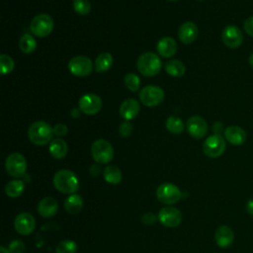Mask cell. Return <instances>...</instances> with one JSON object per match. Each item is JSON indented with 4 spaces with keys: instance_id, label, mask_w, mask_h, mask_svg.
Returning a JSON list of instances; mask_svg holds the SVG:
<instances>
[{
    "instance_id": "obj_1",
    "label": "cell",
    "mask_w": 253,
    "mask_h": 253,
    "mask_svg": "<svg viewBox=\"0 0 253 253\" xmlns=\"http://www.w3.org/2000/svg\"><path fill=\"white\" fill-rule=\"evenodd\" d=\"M54 188L62 193L71 195L77 192L79 188V180L74 172L68 169H61L57 171L52 179Z\"/></svg>"
},
{
    "instance_id": "obj_2",
    "label": "cell",
    "mask_w": 253,
    "mask_h": 253,
    "mask_svg": "<svg viewBox=\"0 0 253 253\" xmlns=\"http://www.w3.org/2000/svg\"><path fill=\"white\" fill-rule=\"evenodd\" d=\"M53 134V128L43 121L33 123L28 129L29 139L36 145H45L51 142Z\"/></svg>"
},
{
    "instance_id": "obj_3",
    "label": "cell",
    "mask_w": 253,
    "mask_h": 253,
    "mask_svg": "<svg viewBox=\"0 0 253 253\" xmlns=\"http://www.w3.org/2000/svg\"><path fill=\"white\" fill-rule=\"evenodd\" d=\"M136 66L140 74L146 77H152L158 74L161 70L162 61L156 53L146 51L139 55Z\"/></svg>"
},
{
    "instance_id": "obj_4",
    "label": "cell",
    "mask_w": 253,
    "mask_h": 253,
    "mask_svg": "<svg viewBox=\"0 0 253 253\" xmlns=\"http://www.w3.org/2000/svg\"><path fill=\"white\" fill-rule=\"evenodd\" d=\"M91 154L95 162L99 164H107L113 159L114 149L108 140L99 138L92 143Z\"/></svg>"
},
{
    "instance_id": "obj_5",
    "label": "cell",
    "mask_w": 253,
    "mask_h": 253,
    "mask_svg": "<svg viewBox=\"0 0 253 253\" xmlns=\"http://www.w3.org/2000/svg\"><path fill=\"white\" fill-rule=\"evenodd\" d=\"M54 22L47 14H39L33 18L30 24L32 34L39 38L47 37L53 30Z\"/></svg>"
},
{
    "instance_id": "obj_6",
    "label": "cell",
    "mask_w": 253,
    "mask_h": 253,
    "mask_svg": "<svg viewBox=\"0 0 253 253\" xmlns=\"http://www.w3.org/2000/svg\"><path fill=\"white\" fill-rule=\"evenodd\" d=\"M5 169L11 177H23L27 171L26 158L19 152H13L9 154L5 160Z\"/></svg>"
},
{
    "instance_id": "obj_7",
    "label": "cell",
    "mask_w": 253,
    "mask_h": 253,
    "mask_svg": "<svg viewBox=\"0 0 253 253\" xmlns=\"http://www.w3.org/2000/svg\"><path fill=\"white\" fill-rule=\"evenodd\" d=\"M225 139L219 133L210 135L203 143V152L210 158H217L221 156L225 151Z\"/></svg>"
},
{
    "instance_id": "obj_8",
    "label": "cell",
    "mask_w": 253,
    "mask_h": 253,
    "mask_svg": "<svg viewBox=\"0 0 253 253\" xmlns=\"http://www.w3.org/2000/svg\"><path fill=\"white\" fill-rule=\"evenodd\" d=\"M139 100L146 107H156L162 103L165 97L163 89L155 85H147L139 91Z\"/></svg>"
},
{
    "instance_id": "obj_9",
    "label": "cell",
    "mask_w": 253,
    "mask_h": 253,
    "mask_svg": "<svg viewBox=\"0 0 253 253\" xmlns=\"http://www.w3.org/2000/svg\"><path fill=\"white\" fill-rule=\"evenodd\" d=\"M157 200L164 205H174L182 198L181 190L172 183H163L156 189Z\"/></svg>"
},
{
    "instance_id": "obj_10",
    "label": "cell",
    "mask_w": 253,
    "mask_h": 253,
    "mask_svg": "<svg viewBox=\"0 0 253 253\" xmlns=\"http://www.w3.org/2000/svg\"><path fill=\"white\" fill-rule=\"evenodd\" d=\"M69 72L77 77H85L92 73V60L84 55H77L71 58L68 62Z\"/></svg>"
},
{
    "instance_id": "obj_11",
    "label": "cell",
    "mask_w": 253,
    "mask_h": 253,
    "mask_svg": "<svg viewBox=\"0 0 253 253\" xmlns=\"http://www.w3.org/2000/svg\"><path fill=\"white\" fill-rule=\"evenodd\" d=\"M157 217L162 225L170 228L178 226L182 221L181 211L172 206H166L162 208L159 211Z\"/></svg>"
},
{
    "instance_id": "obj_12",
    "label": "cell",
    "mask_w": 253,
    "mask_h": 253,
    "mask_svg": "<svg viewBox=\"0 0 253 253\" xmlns=\"http://www.w3.org/2000/svg\"><path fill=\"white\" fill-rule=\"evenodd\" d=\"M79 110L85 115L93 116L99 113L102 109L101 98L93 93H88L83 95L78 102Z\"/></svg>"
},
{
    "instance_id": "obj_13",
    "label": "cell",
    "mask_w": 253,
    "mask_h": 253,
    "mask_svg": "<svg viewBox=\"0 0 253 253\" xmlns=\"http://www.w3.org/2000/svg\"><path fill=\"white\" fill-rule=\"evenodd\" d=\"M221 40L227 47L237 48L242 44L243 34L237 26L228 25L221 33Z\"/></svg>"
},
{
    "instance_id": "obj_14",
    "label": "cell",
    "mask_w": 253,
    "mask_h": 253,
    "mask_svg": "<svg viewBox=\"0 0 253 253\" xmlns=\"http://www.w3.org/2000/svg\"><path fill=\"white\" fill-rule=\"evenodd\" d=\"M186 127L189 134L196 139L205 137L208 132V124L206 120L200 116H192L189 118L186 123Z\"/></svg>"
},
{
    "instance_id": "obj_15",
    "label": "cell",
    "mask_w": 253,
    "mask_h": 253,
    "mask_svg": "<svg viewBox=\"0 0 253 253\" xmlns=\"http://www.w3.org/2000/svg\"><path fill=\"white\" fill-rule=\"evenodd\" d=\"M36 227L35 217L30 212H20L14 220V228L21 235L31 234Z\"/></svg>"
},
{
    "instance_id": "obj_16",
    "label": "cell",
    "mask_w": 253,
    "mask_h": 253,
    "mask_svg": "<svg viewBox=\"0 0 253 253\" xmlns=\"http://www.w3.org/2000/svg\"><path fill=\"white\" fill-rule=\"evenodd\" d=\"M199 30L195 23L193 22H185L183 23L178 31V37L179 40L184 44H190L192 43L198 37Z\"/></svg>"
},
{
    "instance_id": "obj_17",
    "label": "cell",
    "mask_w": 253,
    "mask_h": 253,
    "mask_svg": "<svg viewBox=\"0 0 253 253\" xmlns=\"http://www.w3.org/2000/svg\"><path fill=\"white\" fill-rule=\"evenodd\" d=\"M214 240L218 247L227 248L234 240L233 230L228 225H220L217 227L214 233Z\"/></svg>"
},
{
    "instance_id": "obj_18",
    "label": "cell",
    "mask_w": 253,
    "mask_h": 253,
    "mask_svg": "<svg viewBox=\"0 0 253 253\" xmlns=\"http://www.w3.org/2000/svg\"><path fill=\"white\" fill-rule=\"evenodd\" d=\"M224 137L233 145H242L246 141L247 133L238 126H230L224 129Z\"/></svg>"
},
{
    "instance_id": "obj_19",
    "label": "cell",
    "mask_w": 253,
    "mask_h": 253,
    "mask_svg": "<svg viewBox=\"0 0 253 253\" xmlns=\"http://www.w3.org/2000/svg\"><path fill=\"white\" fill-rule=\"evenodd\" d=\"M139 110H140L139 103L136 100H134L132 98H129V99L125 100L121 104L119 112H120V115L126 121H130L138 115Z\"/></svg>"
},
{
    "instance_id": "obj_20",
    "label": "cell",
    "mask_w": 253,
    "mask_h": 253,
    "mask_svg": "<svg viewBox=\"0 0 253 253\" xmlns=\"http://www.w3.org/2000/svg\"><path fill=\"white\" fill-rule=\"evenodd\" d=\"M58 205L54 198L44 197L42 198L38 205V211L42 217H51L57 212Z\"/></svg>"
},
{
    "instance_id": "obj_21",
    "label": "cell",
    "mask_w": 253,
    "mask_h": 253,
    "mask_svg": "<svg viewBox=\"0 0 253 253\" xmlns=\"http://www.w3.org/2000/svg\"><path fill=\"white\" fill-rule=\"evenodd\" d=\"M156 49L162 57H172L177 51V43L171 37H164L157 42Z\"/></svg>"
},
{
    "instance_id": "obj_22",
    "label": "cell",
    "mask_w": 253,
    "mask_h": 253,
    "mask_svg": "<svg viewBox=\"0 0 253 253\" xmlns=\"http://www.w3.org/2000/svg\"><path fill=\"white\" fill-rule=\"evenodd\" d=\"M50 155L55 159H62L68 151L67 143L62 138H54L51 140L48 147Z\"/></svg>"
},
{
    "instance_id": "obj_23",
    "label": "cell",
    "mask_w": 253,
    "mask_h": 253,
    "mask_svg": "<svg viewBox=\"0 0 253 253\" xmlns=\"http://www.w3.org/2000/svg\"><path fill=\"white\" fill-rule=\"evenodd\" d=\"M83 208V199L80 195L71 194L64 201V209L70 214L78 213Z\"/></svg>"
},
{
    "instance_id": "obj_24",
    "label": "cell",
    "mask_w": 253,
    "mask_h": 253,
    "mask_svg": "<svg viewBox=\"0 0 253 253\" xmlns=\"http://www.w3.org/2000/svg\"><path fill=\"white\" fill-rule=\"evenodd\" d=\"M165 71L172 77H181L186 71L185 64L179 59H169L165 63Z\"/></svg>"
},
{
    "instance_id": "obj_25",
    "label": "cell",
    "mask_w": 253,
    "mask_h": 253,
    "mask_svg": "<svg viewBox=\"0 0 253 253\" xmlns=\"http://www.w3.org/2000/svg\"><path fill=\"white\" fill-rule=\"evenodd\" d=\"M25 190V184L22 180H11L5 186V194L10 198L20 197Z\"/></svg>"
},
{
    "instance_id": "obj_26",
    "label": "cell",
    "mask_w": 253,
    "mask_h": 253,
    "mask_svg": "<svg viewBox=\"0 0 253 253\" xmlns=\"http://www.w3.org/2000/svg\"><path fill=\"white\" fill-rule=\"evenodd\" d=\"M113 64V56L110 52H102L95 59V70L99 73L105 72L111 68Z\"/></svg>"
},
{
    "instance_id": "obj_27",
    "label": "cell",
    "mask_w": 253,
    "mask_h": 253,
    "mask_svg": "<svg viewBox=\"0 0 253 253\" xmlns=\"http://www.w3.org/2000/svg\"><path fill=\"white\" fill-rule=\"evenodd\" d=\"M104 179L109 184H119L122 181V171L116 165H108L103 171Z\"/></svg>"
},
{
    "instance_id": "obj_28",
    "label": "cell",
    "mask_w": 253,
    "mask_h": 253,
    "mask_svg": "<svg viewBox=\"0 0 253 253\" xmlns=\"http://www.w3.org/2000/svg\"><path fill=\"white\" fill-rule=\"evenodd\" d=\"M19 47L23 53L29 54L35 51L37 47V42L33 36L25 34L21 37L19 41Z\"/></svg>"
},
{
    "instance_id": "obj_29",
    "label": "cell",
    "mask_w": 253,
    "mask_h": 253,
    "mask_svg": "<svg viewBox=\"0 0 253 253\" xmlns=\"http://www.w3.org/2000/svg\"><path fill=\"white\" fill-rule=\"evenodd\" d=\"M165 126L169 132L175 134L181 133L184 130V124L182 120L176 116L168 117L165 123Z\"/></svg>"
},
{
    "instance_id": "obj_30",
    "label": "cell",
    "mask_w": 253,
    "mask_h": 253,
    "mask_svg": "<svg viewBox=\"0 0 253 253\" xmlns=\"http://www.w3.org/2000/svg\"><path fill=\"white\" fill-rule=\"evenodd\" d=\"M77 249V244L73 240H62L57 244L55 253H76Z\"/></svg>"
},
{
    "instance_id": "obj_31",
    "label": "cell",
    "mask_w": 253,
    "mask_h": 253,
    "mask_svg": "<svg viewBox=\"0 0 253 253\" xmlns=\"http://www.w3.org/2000/svg\"><path fill=\"white\" fill-rule=\"evenodd\" d=\"M125 85L129 91L135 92L140 87V78L135 73H127L125 76Z\"/></svg>"
},
{
    "instance_id": "obj_32",
    "label": "cell",
    "mask_w": 253,
    "mask_h": 253,
    "mask_svg": "<svg viewBox=\"0 0 253 253\" xmlns=\"http://www.w3.org/2000/svg\"><path fill=\"white\" fill-rule=\"evenodd\" d=\"M15 66L14 60L11 56L7 54H1L0 56V69H1V74L6 75L9 74L10 72L13 71Z\"/></svg>"
},
{
    "instance_id": "obj_33",
    "label": "cell",
    "mask_w": 253,
    "mask_h": 253,
    "mask_svg": "<svg viewBox=\"0 0 253 253\" xmlns=\"http://www.w3.org/2000/svg\"><path fill=\"white\" fill-rule=\"evenodd\" d=\"M73 8L79 15H88L91 10V4L89 0H74Z\"/></svg>"
},
{
    "instance_id": "obj_34",
    "label": "cell",
    "mask_w": 253,
    "mask_h": 253,
    "mask_svg": "<svg viewBox=\"0 0 253 253\" xmlns=\"http://www.w3.org/2000/svg\"><path fill=\"white\" fill-rule=\"evenodd\" d=\"M132 132V125L128 121H125L121 123L119 126V133L123 137H127Z\"/></svg>"
},
{
    "instance_id": "obj_35",
    "label": "cell",
    "mask_w": 253,
    "mask_h": 253,
    "mask_svg": "<svg viewBox=\"0 0 253 253\" xmlns=\"http://www.w3.org/2000/svg\"><path fill=\"white\" fill-rule=\"evenodd\" d=\"M8 249L11 253H23L25 250V244L21 240H13L9 244Z\"/></svg>"
},
{
    "instance_id": "obj_36",
    "label": "cell",
    "mask_w": 253,
    "mask_h": 253,
    "mask_svg": "<svg viewBox=\"0 0 253 253\" xmlns=\"http://www.w3.org/2000/svg\"><path fill=\"white\" fill-rule=\"evenodd\" d=\"M52 128H53V133L55 135H57V136H63L68 131L67 126L65 125H63V124H57Z\"/></svg>"
},
{
    "instance_id": "obj_37",
    "label": "cell",
    "mask_w": 253,
    "mask_h": 253,
    "mask_svg": "<svg viewBox=\"0 0 253 253\" xmlns=\"http://www.w3.org/2000/svg\"><path fill=\"white\" fill-rule=\"evenodd\" d=\"M156 219H158V217H157L155 214H153L152 212H146V213H144V214L142 215V217H141L142 222H143L144 224H146V225H150V224L155 223Z\"/></svg>"
},
{
    "instance_id": "obj_38",
    "label": "cell",
    "mask_w": 253,
    "mask_h": 253,
    "mask_svg": "<svg viewBox=\"0 0 253 253\" xmlns=\"http://www.w3.org/2000/svg\"><path fill=\"white\" fill-rule=\"evenodd\" d=\"M243 28H244V31L246 32L247 35H249L250 37H253V16L247 18L244 21Z\"/></svg>"
},
{
    "instance_id": "obj_39",
    "label": "cell",
    "mask_w": 253,
    "mask_h": 253,
    "mask_svg": "<svg viewBox=\"0 0 253 253\" xmlns=\"http://www.w3.org/2000/svg\"><path fill=\"white\" fill-rule=\"evenodd\" d=\"M100 171H101V168H100V166H99L98 164H93V165L90 167V173H91L92 176H97V175H99Z\"/></svg>"
},
{
    "instance_id": "obj_40",
    "label": "cell",
    "mask_w": 253,
    "mask_h": 253,
    "mask_svg": "<svg viewBox=\"0 0 253 253\" xmlns=\"http://www.w3.org/2000/svg\"><path fill=\"white\" fill-rule=\"evenodd\" d=\"M246 211L247 212L253 216V198H251L250 200L247 201L246 203Z\"/></svg>"
},
{
    "instance_id": "obj_41",
    "label": "cell",
    "mask_w": 253,
    "mask_h": 253,
    "mask_svg": "<svg viewBox=\"0 0 253 253\" xmlns=\"http://www.w3.org/2000/svg\"><path fill=\"white\" fill-rule=\"evenodd\" d=\"M70 114H71V117H73V118H78V117L80 116V110H79V108H78V109H73Z\"/></svg>"
},
{
    "instance_id": "obj_42",
    "label": "cell",
    "mask_w": 253,
    "mask_h": 253,
    "mask_svg": "<svg viewBox=\"0 0 253 253\" xmlns=\"http://www.w3.org/2000/svg\"><path fill=\"white\" fill-rule=\"evenodd\" d=\"M0 253H11V252H10V250L8 248H6L4 246H1L0 247Z\"/></svg>"
},
{
    "instance_id": "obj_43",
    "label": "cell",
    "mask_w": 253,
    "mask_h": 253,
    "mask_svg": "<svg viewBox=\"0 0 253 253\" xmlns=\"http://www.w3.org/2000/svg\"><path fill=\"white\" fill-rule=\"evenodd\" d=\"M248 62H249V64H250V66L253 68V53L250 54V56H249V58H248Z\"/></svg>"
},
{
    "instance_id": "obj_44",
    "label": "cell",
    "mask_w": 253,
    "mask_h": 253,
    "mask_svg": "<svg viewBox=\"0 0 253 253\" xmlns=\"http://www.w3.org/2000/svg\"><path fill=\"white\" fill-rule=\"evenodd\" d=\"M168 1H178V0H168Z\"/></svg>"
},
{
    "instance_id": "obj_45",
    "label": "cell",
    "mask_w": 253,
    "mask_h": 253,
    "mask_svg": "<svg viewBox=\"0 0 253 253\" xmlns=\"http://www.w3.org/2000/svg\"><path fill=\"white\" fill-rule=\"evenodd\" d=\"M199 1H202V0H199Z\"/></svg>"
}]
</instances>
